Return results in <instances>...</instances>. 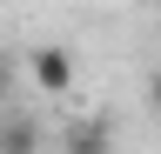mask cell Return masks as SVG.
<instances>
[{"instance_id": "cell-1", "label": "cell", "mask_w": 161, "mask_h": 154, "mask_svg": "<svg viewBox=\"0 0 161 154\" xmlns=\"http://www.w3.org/2000/svg\"><path fill=\"white\" fill-rule=\"evenodd\" d=\"M27 74L47 101H67L74 94V54L67 47H27Z\"/></svg>"}, {"instance_id": "cell-3", "label": "cell", "mask_w": 161, "mask_h": 154, "mask_svg": "<svg viewBox=\"0 0 161 154\" xmlns=\"http://www.w3.org/2000/svg\"><path fill=\"white\" fill-rule=\"evenodd\" d=\"M0 154H40V121L27 107H7V114H0Z\"/></svg>"}, {"instance_id": "cell-4", "label": "cell", "mask_w": 161, "mask_h": 154, "mask_svg": "<svg viewBox=\"0 0 161 154\" xmlns=\"http://www.w3.org/2000/svg\"><path fill=\"white\" fill-rule=\"evenodd\" d=\"M14 81H20V74H14V54H7V47H0V114H7V107H14Z\"/></svg>"}, {"instance_id": "cell-5", "label": "cell", "mask_w": 161, "mask_h": 154, "mask_svg": "<svg viewBox=\"0 0 161 154\" xmlns=\"http://www.w3.org/2000/svg\"><path fill=\"white\" fill-rule=\"evenodd\" d=\"M148 107H154V114H161V67H154V74H148Z\"/></svg>"}, {"instance_id": "cell-2", "label": "cell", "mask_w": 161, "mask_h": 154, "mask_svg": "<svg viewBox=\"0 0 161 154\" xmlns=\"http://www.w3.org/2000/svg\"><path fill=\"white\" fill-rule=\"evenodd\" d=\"M114 147H121V134L108 114H74L60 127V154H114Z\"/></svg>"}]
</instances>
